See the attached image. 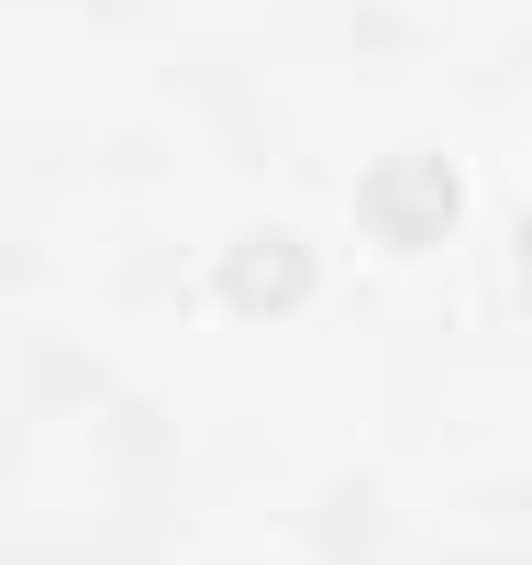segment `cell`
<instances>
[{"label":"cell","mask_w":532,"mask_h":565,"mask_svg":"<svg viewBox=\"0 0 532 565\" xmlns=\"http://www.w3.org/2000/svg\"><path fill=\"white\" fill-rule=\"evenodd\" d=\"M521 266H532V211H521Z\"/></svg>","instance_id":"3"},{"label":"cell","mask_w":532,"mask_h":565,"mask_svg":"<svg viewBox=\"0 0 532 565\" xmlns=\"http://www.w3.org/2000/svg\"><path fill=\"white\" fill-rule=\"evenodd\" d=\"M222 300H233V311H300V300H311V244H300L289 222L244 233V244L222 255Z\"/></svg>","instance_id":"2"},{"label":"cell","mask_w":532,"mask_h":565,"mask_svg":"<svg viewBox=\"0 0 532 565\" xmlns=\"http://www.w3.org/2000/svg\"><path fill=\"white\" fill-rule=\"evenodd\" d=\"M455 211H466V189H455V167H444V156H377V167L355 178V222H366L377 244H400V255L444 244V233H455Z\"/></svg>","instance_id":"1"}]
</instances>
